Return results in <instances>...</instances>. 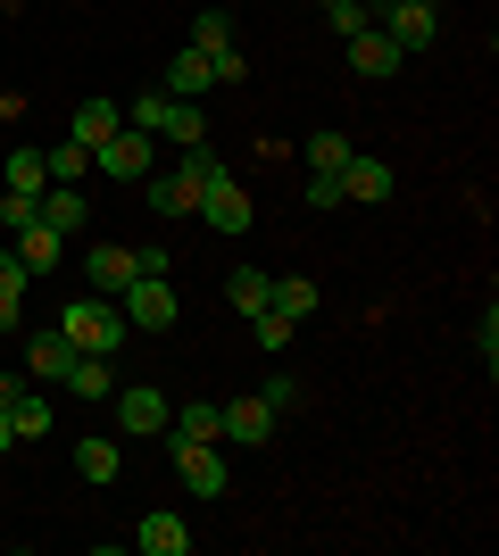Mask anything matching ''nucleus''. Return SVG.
<instances>
[{"instance_id": "4be33fe9", "label": "nucleus", "mask_w": 499, "mask_h": 556, "mask_svg": "<svg viewBox=\"0 0 499 556\" xmlns=\"http://www.w3.org/2000/svg\"><path fill=\"white\" fill-rule=\"evenodd\" d=\"M117 391V357H75L67 366V399H109Z\"/></svg>"}, {"instance_id": "4c0bfd02", "label": "nucleus", "mask_w": 499, "mask_h": 556, "mask_svg": "<svg viewBox=\"0 0 499 556\" xmlns=\"http://www.w3.org/2000/svg\"><path fill=\"white\" fill-rule=\"evenodd\" d=\"M9 448H17V424H9V407H0V457H9Z\"/></svg>"}, {"instance_id": "c85d7f7f", "label": "nucleus", "mask_w": 499, "mask_h": 556, "mask_svg": "<svg viewBox=\"0 0 499 556\" xmlns=\"http://www.w3.org/2000/svg\"><path fill=\"white\" fill-rule=\"evenodd\" d=\"M191 50H234V17H225V9H200V17H191Z\"/></svg>"}, {"instance_id": "c756f323", "label": "nucleus", "mask_w": 499, "mask_h": 556, "mask_svg": "<svg viewBox=\"0 0 499 556\" xmlns=\"http://www.w3.org/2000/svg\"><path fill=\"white\" fill-rule=\"evenodd\" d=\"M175 175H184V184H191V191H209V184H216V175H225V159H216L209 141H191V150H184V166H175Z\"/></svg>"}, {"instance_id": "bb28decb", "label": "nucleus", "mask_w": 499, "mask_h": 556, "mask_svg": "<svg viewBox=\"0 0 499 556\" xmlns=\"http://www.w3.org/2000/svg\"><path fill=\"white\" fill-rule=\"evenodd\" d=\"M291 332H300V325H291L284 307H259V316H250V341H259L266 357H284V349H291Z\"/></svg>"}, {"instance_id": "e433bc0d", "label": "nucleus", "mask_w": 499, "mask_h": 556, "mask_svg": "<svg viewBox=\"0 0 499 556\" xmlns=\"http://www.w3.org/2000/svg\"><path fill=\"white\" fill-rule=\"evenodd\" d=\"M17 316H25V300H17V291H0V332H17Z\"/></svg>"}, {"instance_id": "a878e982", "label": "nucleus", "mask_w": 499, "mask_h": 556, "mask_svg": "<svg viewBox=\"0 0 499 556\" xmlns=\"http://www.w3.org/2000/svg\"><path fill=\"white\" fill-rule=\"evenodd\" d=\"M75 473H84V482H117V473H125V465H117V441H75Z\"/></svg>"}, {"instance_id": "72a5a7b5", "label": "nucleus", "mask_w": 499, "mask_h": 556, "mask_svg": "<svg viewBox=\"0 0 499 556\" xmlns=\"http://www.w3.org/2000/svg\"><path fill=\"white\" fill-rule=\"evenodd\" d=\"M475 349H483V374H499V307H483V332H475Z\"/></svg>"}, {"instance_id": "a211bd4d", "label": "nucleus", "mask_w": 499, "mask_h": 556, "mask_svg": "<svg viewBox=\"0 0 499 556\" xmlns=\"http://www.w3.org/2000/svg\"><path fill=\"white\" fill-rule=\"evenodd\" d=\"M59 257H67V232H50L42 216L17 225V266H25V275H42V266H59Z\"/></svg>"}, {"instance_id": "423d86ee", "label": "nucleus", "mask_w": 499, "mask_h": 556, "mask_svg": "<svg viewBox=\"0 0 499 556\" xmlns=\"http://www.w3.org/2000/svg\"><path fill=\"white\" fill-rule=\"evenodd\" d=\"M166 448H175V473H184L191 498H225L234 490V465L216 457V441H166Z\"/></svg>"}, {"instance_id": "0eeeda50", "label": "nucleus", "mask_w": 499, "mask_h": 556, "mask_svg": "<svg viewBox=\"0 0 499 556\" xmlns=\"http://www.w3.org/2000/svg\"><path fill=\"white\" fill-rule=\"evenodd\" d=\"M216 441H234V448H266V441H275V407H266L259 391H250V399H225V407H216Z\"/></svg>"}, {"instance_id": "1a4fd4ad", "label": "nucleus", "mask_w": 499, "mask_h": 556, "mask_svg": "<svg viewBox=\"0 0 499 556\" xmlns=\"http://www.w3.org/2000/svg\"><path fill=\"white\" fill-rule=\"evenodd\" d=\"M92 166L109 175V184H142L150 175V134H134V125H117V134L92 150Z\"/></svg>"}, {"instance_id": "f8f14e48", "label": "nucleus", "mask_w": 499, "mask_h": 556, "mask_svg": "<svg viewBox=\"0 0 499 556\" xmlns=\"http://www.w3.org/2000/svg\"><path fill=\"white\" fill-rule=\"evenodd\" d=\"M134 275H142V266H134V250H117V241H92V250H84V282H92L100 300H117Z\"/></svg>"}, {"instance_id": "6e6552de", "label": "nucleus", "mask_w": 499, "mask_h": 556, "mask_svg": "<svg viewBox=\"0 0 499 556\" xmlns=\"http://www.w3.org/2000/svg\"><path fill=\"white\" fill-rule=\"evenodd\" d=\"M200 216H209V232H225V241H241V232L259 225V208H250V191H241L234 175H216V184L200 191Z\"/></svg>"}, {"instance_id": "7ed1b4c3", "label": "nucleus", "mask_w": 499, "mask_h": 556, "mask_svg": "<svg viewBox=\"0 0 499 556\" xmlns=\"http://www.w3.org/2000/svg\"><path fill=\"white\" fill-rule=\"evenodd\" d=\"M366 17H375L383 34H391V42L408 50V59L441 42V9H433V0H366Z\"/></svg>"}, {"instance_id": "39448f33", "label": "nucleus", "mask_w": 499, "mask_h": 556, "mask_svg": "<svg viewBox=\"0 0 499 556\" xmlns=\"http://www.w3.org/2000/svg\"><path fill=\"white\" fill-rule=\"evenodd\" d=\"M109 399H117V432H125V441H159L166 416H175V399L150 391V382H117Z\"/></svg>"}, {"instance_id": "6ab92c4d", "label": "nucleus", "mask_w": 499, "mask_h": 556, "mask_svg": "<svg viewBox=\"0 0 499 556\" xmlns=\"http://www.w3.org/2000/svg\"><path fill=\"white\" fill-rule=\"evenodd\" d=\"M117 125H125V109H117V100H109V92H92V100H84V109H75V134H67V141H84V150H100V141L117 134Z\"/></svg>"}, {"instance_id": "2eb2a0df", "label": "nucleus", "mask_w": 499, "mask_h": 556, "mask_svg": "<svg viewBox=\"0 0 499 556\" xmlns=\"http://www.w3.org/2000/svg\"><path fill=\"white\" fill-rule=\"evenodd\" d=\"M0 184H9V200H42V191H50V159L17 141V150L0 159Z\"/></svg>"}, {"instance_id": "f257e3e1", "label": "nucleus", "mask_w": 499, "mask_h": 556, "mask_svg": "<svg viewBox=\"0 0 499 556\" xmlns=\"http://www.w3.org/2000/svg\"><path fill=\"white\" fill-rule=\"evenodd\" d=\"M59 332H67L75 357H117L125 341H134V325H125V307L117 300H67V316H59Z\"/></svg>"}, {"instance_id": "20e7f679", "label": "nucleus", "mask_w": 499, "mask_h": 556, "mask_svg": "<svg viewBox=\"0 0 499 556\" xmlns=\"http://www.w3.org/2000/svg\"><path fill=\"white\" fill-rule=\"evenodd\" d=\"M117 307H125V325H134V332H175V316H184V300H175V282H166V275H134L117 291Z\"/></svg>"}, {"instance_id": "412c9836", "label": "nucleus", "mask_w": 499, "mask_h": 556, "mask_svg": "<svg viewBox=\"0 0 499 556\" xmlns=\"http://www.w3.org/2000/svg\"><path fill=\"white\" fill-rule=\"evenodd\" d=\"M159 441H216V399H184V407L166 416Z\"/></svg>"}, {"instance_id": "2f4dec72", "label": "nucleus", "mask_w": 499, "mask_h": 556, "mask_svg": "<svg viewBox=\"0 0 499 556\" xmlns=\"http://www.w3.org/2000/svg\"><path fill=\"white\" fill-rule=\"evenodd\" d=\"M325 25L341 34V42H350V34H366L375 17H366V0H325Z\"/></svg>"}, {"instance_id": "f3484780", "label": "nucleus", "mask_w": 499, "mask_h": 556, "mask_svg": "<svg viewBox=\"0 0 499 556\" xmlns=\"http://www.w3.org/2000/svg\"><path fill=\"white\" fill-rule=\"evenodd\" d=\"M67 366H75L67 332H34V341H25V374H34V382H67Z\"/></svg>"}, {"instance_id": "c9c22d12", "label": "nucleus", "mask_w": 499, "mask_h": 556, "mask_svg": "<svg viewBox=\"0 0 499 556\" xmlns=\"http://www.w3.org/2000/svg\"><path fill=\"white\" fill-rule=\"evenodd\" d=\"M0 291H17V300H25V266H17V250H0Z\"/></svg>"}, {"instance_id": "ddd939ff", "label": "nucleus", "mask_w": 499, "mask_h": 556, "mask_svg": "<svg viewBox=\"0 0 499 556\" xmlns=\"http://www.w3.org/2000/svg\"><path fill=\"white\" fill-rule=\"evenodd\" d=\"M350 67L366 75V84H383V75H400L408 67V50L383 34V25H366V34H350Z\"/></svg>"}, {"instance_id": "f03ea898", "label": "nucleus", "mask_w": 499, "mask_h": 556, "mask_svg": "<svg viewBox=\"0 0 499 556\" xmlns=\"http://www.w3.org/2000/svg\"><path fill=\"white\" fill-rule=\"evenodd\" d=\"M125 125L150 141H175V150H191V141H209V116H200V100H166L159 84H150L134 109H125Z\"/></svg>"}, {"instance_id": "7c9ffc66", "label": "nucleus", "mask_w": 499, "mask_h": 556, "mask_svg": "<svg viewBox=\"0 0 499 556\" xmlns=\"http://www.w3.org/2000/svg\"><path fill=\"white\" fill-rule=\"evenodd\" d=\"M42 159H50V184H84L92 150H84V141H59V150H42Z\"/></svg>"}, {"instance_id": "aec40b11", "label": "nucleus", "mask_w": 499, "mask_h": 556, "mask_svg": "<svg viewBox=\"0 0 499 556\" xmlns=\"http://www.w3.org/2000/svg\"><path fill=\"white\" fill-rule=\"evenodd\" d=\"M34 216H42L50 232H67V241H75V232H84V191H75V184H50Z\"/></svg>"}, {"instance_id": "9b49d317", "label": "nucleus", "mask_w": 499, "mask_h": 556, "mask_svg": "<svg viewBox=\"0 0 499 556\" xmlns=\"http://www.w3.org/2000/svg\"><path fill=\"white\" fill-rule=\"evenodd\" d=\"M125 548H134V556H191V523H184V515H142V523H134V540H125Z\"/></svg>"}, {"instance_id": "f704fd0d", "label": "nucleus", "mask_w": 499, "mask_h": 556, "mask_svg": "<svg viewBox=\"0 0 499 556\" xmlns=\"http://www.w3.org/2000/svg\"><path fill=\"white\" fill-rule=\"evenodd\" d=\"M309 208H341V175H309Z\"/></svg>"}, {"instance_id": "cd10ccee", "label": "nucleus", "mask_w": 499, "mask_h": 556, "mask_svg": "<svg viewBox=\"0 0 499 556\" xmlns=\"http://www.w3.org/2000/svg\"><path fill=\"white\" fill-rule=\"evenodd\" d=\"M350 166V134H309V175H341Z\"/></svg>"}, {"instance_id": "4468645a", "label": "nucleus", "mask_w": 499, "mask_h": 556, "mask_svg": "<svg viewBox=\"0 0 499 556\" xmlns=\"http://www.w3.org/2000/svg\"><path fill=\"white\" fill-rule=\"evenodd\" d=\"M391 191H400V175H391L383 159H358V150H350V166H341V200L375 208V200H391Z\"/></svg>"}, {"instance_id": "dca6fc26", "label": "nucleus", "mask_w": 499, "mask_h": 556, "mask_svg": "<svg viewBox=\"0 0 499 556\" xmlns=\"http://www.w3.org/2000/svg\"><path fill=\"white\" fill-rule=\"evenodd\" d=\"M225 300H234V316L250 325V316L275 300V266H234V275H225Z\"/></svg>"}, {"instance_id": "b1692460", "label": "nucleus", "mask_w": 499, "mask_h": 556, "mask_svg": "<svg viewBox=\"0 0 499 556\" xmlns=\"http://www.w3.org/2000/svg\"><path fill=\"white\" fill-rule=\"evenodd\" d=\"M9 424H17V441H50V399L25 382V391L9 399Z\"/></svg>"}, {"instance_id": "9d476101", "label": "nucleus", "mask_w": 499, "mask_h": 556, "mask_svg": "<svg viewBox=\"0 0 499 556\" xmlns=\"http://www.w3.org/2000/svg\"><path fill=\"white\" fill-rule=\"evenodd\" d=\"M159 92L166 100H209L216 92V59H209V50H175V59H166V75H159Z\"/></svg>"}, {"instance_id": "5701e85b", "label": "nucleus", "mask_w": 499, "mask_h": 556, "mask_svg": "<svg viewBox=\"0 0 499 556\" xmlns=\"http://www.w3.org/2000/svg\"><path fill=\"white\" fill-rule=\"evenodd\" d=\"M316 300H325V291H316L309 275H275V300H266V307H284L291 325H309V316H316Z\"/></svg>"}, {"instance_id": "473e14b6", "label": "nucleus", "mask_w": 499, "mask_h": 556, "mask_svg": "<svg viewBox=\"0 0 499 556\" xmlns=\"http://www.w3.org/2000/svg\"><path fill=\"white\" fill-rule=\"evenodd\" d=\"M259 399H266V407H275V416H291V407H300V382H291V374L275 366V374H266V382H259Z\"/></svg>"}, {"instance_id": "393cba45", "label": "nucleus", "mask_w": 499, "mask_h": 556, "mask_svg": "<svg viewBox=\"0 0 499 556\" xmlns=\"http://www.w3.org/2000/svg\"><path fill=\"white\" fill-rule=\"evenodd\" d=\"M142 184H150V216H191L200 208V191H191L184 175H142Z\"/></svg>"}]
</instances>
